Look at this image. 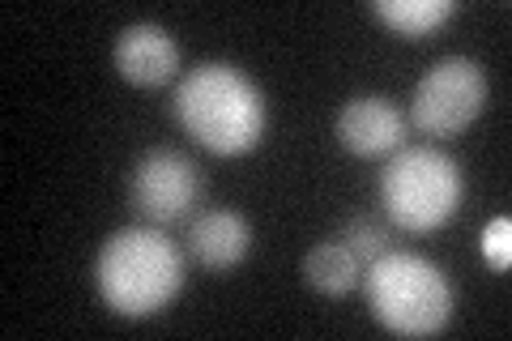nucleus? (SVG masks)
<instances>
[{"label":"nucleus","mask_w":512,"mask_h":341,"mask_svg":"<svg viewBox=\"0 0 512 341\" xmlns=\"http://www.w3.org/2000/svg\"><path fill=\"white\" fill-rule=\"evenodd\" d=\"M175 124L218 158H244L261 150L269 103L256 81L227 60H201L175 86Z\"/></svg>","instance_id":"obj_2"},{"label":"nucleus","mask_w":512,"mask_h":341,"mask_svg":"<svg viewBox=\"0 0 512 341\" xmlns=\"http://www.w3.org/2000/svg\"><path fill=\"white\" fill-rule=\"evenodd\" d=\"M338 243H346V248L359 256V265L367 269L372 261H380L384 252H393V231L384 222H372V218H350L342 226Z\"/></svg>","instance_id":"obj_12"},{"label":"nucleus","mask_w":512,"mask_h":341,"mask_svg":"<svg viewBox=\"0 0 512 341\" xmlns=\"http://www.w3.org/2000/svg\"><path fill=\"white\" fill-rule=\"evenodd\" d=\"M252 248H256V231L248 214H239V209H205V214L188 222V235H184L188 261L205 273H214V278L235 273L252 256Z\"/></svg>","instance_id":"obj_9"},{"label":"nucleus","mask_w":512,"mask_h":341,"mask_svg":"<svg viewBox=\"0 0 512 341\" xmlns=\"http://www.w3.org/2000/svg\"><path fill=\"white\" fill-rule=\"evenodd\" d=\"M201 192V167L184 150H171V145H154L128 171V209H133V218L146 226H163V231L188 222Z\"/></svg>","instance_id":"obj_6"},{"label":"nucleus","mask_w":512,"mask_h":341,"mask_svg":"<svg viewBox=\"0 0 512 341\" xmlns=\"http://www.w3.org/2000/svg\"><path fill=\"white\" fill-rule=\"evenodd\" d=\"M466 201V171L436 145H402L380 171V205L397 231L431 235L457 218Z\"/></svg>","instance_id":"obj_4"},{"label":"nucleus","mask_w":512,"mask_h":341,"mask_svg":"<svg viewBox=\"0 0 512 341\" xmlns=\"http://www.w3.org/2000/svg\"><path fill=\"white\" fill-rule=\"evenodd\" d=\"M406 111L384 94H359V99L342 103L338 120H333V137L350 158H393L406 145Z\"/></svg>","instance_id":"obj_7"},{"label":"nucleus","mask_w":512,"mask_h":341,"mask_svg":"<svg viewBox=\"0 0 512 341\" xmlns=\"http://www.w3.org/2000/svg\"><path fill=\"white\" fill-rule=\"evenodd\" d=\"M483 261L491 273H508L512 269V218L500 214V218H491L483 226Z\"/></svg>","instance_id":"obj_13"},{"label":"nucleus","mask_w":512,"mask_h":341,"mask_svg":"<svg viewBox=\"0 0 512 341\" xmlns=\"http://www.w3.org/2000/svg\"><path fill=\"white\" fill-rule=\"evenodd\" d=\"M111 64L116 73L137 90H154L167 86V81L180 77L184 69V52L175 35L158 22H133L116 35V47H111Z\"/></svg>","instance_id":"obj_8"},{"label":"nucleus","mask_w":512,"mask_h":341,"mask_svg":"<svg viewBox=\"0 0 512 341\" xmlns=\"http://www.w3.org/2000/svg\"><path fill=\"white\" fill-rule=\"evenodd\" d=\"M188 252L163 226H120L94 252V290L111 316L150 320L184 295Z\"/></svg>","instance_id":"obj_1"},{"label":"nucleus","mask_w":512,"mask_h":341,"mask_svg":"<svg viewBox=\"0 0 512 341\" xmlns=\"http://www.w3.org/2000/svg\"><path fill=\"white\" fill-rule=\"evenodd\" d=\"M363 299L367 312L393 337H436L453 324V286H448L444 269L427 261L419 252H384L380 261L363 269Z\"/></svg>","instance_id":"obj_3"},{"label":"nucleus","mask_w":512,"mask_h":341,"mask_svg":"<svg viewBox=\"0 0 512 341\" xmlns=\"http://www.w3.org/2000/svg\"><path fill=\"white\" fill-rule=\"evenodd\" d=\"M491 94L487 69L474 56H444L419 77V86L410 94V124L423 137L453 141L483 116Z\"/></svg>","instance_id":"obj_5"},{"label":"nucleus","mask_w":512,"mask_h":341,"mask_svg":"<svg viewBox=\"0 0 512 341\" xmlns=\"http://www.w3.org/2000/svg\"><path fill=\"white\" fill-rule=\"evenodd\" d=\"M299 273H303V282H308V290H316L320 299H346V295H355L363 282L359 256L338 239L316 243V248L303 256Z\"/></svg>","instance_id":"obj_11"},{"label":"nucleus","mask_w":512,"mask_h":341,"mask_svg":"<svg viewBox=\"0 0 512 341\" xmlns=\"http://www.w3.org/2000/svg\"><path fill=\"white\" fill-rule=\"evenodd\" d=\"M457 13H461L457 0H376L372 5V18L406 43L436 39Z\"/></svg>","instance_id":"obj_10"}]
</instances>
